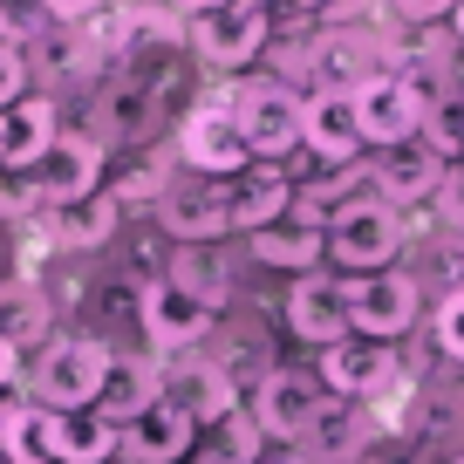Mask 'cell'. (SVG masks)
Instances as JSON below:
<instances>
[{
    "mask_svg": "<svg viewBox=\"0 0 464 464\" xmlns=\"http://www.w3.org/2000/svg\"><path fill=\"white\" fill-rule=\"evenodd\" d=\"M42 7H48V21H55V28H89V21L110 14V0H42Z\"/></svg>",
    "mask_w": 464,
    "mask_h": 464,
    "instance_id": "836d02e7",
    "label": "cell"
},
{
    "mask_svg": "<svg viewBox=\"0 0 464 464\" xmlns=\"http://www.w3.org/2000/svg\"><path fill=\"white\" fill-rule=\"evenodd\" d=\"M450 171H458V158H444L430 137H410V144L376 150V164H369V191L390 198L396 212H430V205L444 198Z\"/></svg>",
    "mask_w": 464,
    "mask_h": 464,
    "instance_id": "30bf717a",
    "label": "cell"
},
{
    "mask_svg": "<svg viewBox=\"0 0 464 464\" xmlns=\"http://www.w3.org/2000/svg\"><path fill=\"white\" fill-rule=\"evenodd\" d=\"M450 464H464V450H450Z\"/></svg>",
    "mask_w": 464,
    "mask_h": 464,
    "instance_id": "60d3db41",
    "label": "cell"
},
{
    "mask_svg": "<svg viewBox=\"0 0 464 464\" xmlns=\"http://www.w3.org/2000/svg\"><path fill=\"white\" fill-rule=\"evenodd\" d=\"M28 75H34L28 48H21V42H0V110H14V102L28 96Z\"/></svg>",
    "mask_w": 464,
    "mask_h": 464,
    "instance_id": "4dcf8cb0",
    "label": "cell"
},
{
    "mask_svg": "<svg viewBox=\"0 0 464 464\" xmlns=\"http://www.w3.org/2000/svg\"><path fill=\"white\" fill-rule=\"evenodd\" d=\"M137 334H144L150 355H191L218 334V307H205L198 294H185L178 280H144V301H137Z\"/></svg>",
    "mask_w": 464,
    "mask_h": 464,
    "instance_id": "9c48e42d",
    "label": "cell"
},
{
    "mask_svg": "<svg viewBox=\"0 0 464 464\" xmlns=\"http://www.w3.org/2000/svg\"><path fill=\"white\" fill-rule=\"evenodd\" d=\"M246 410H253V423L266 430V444H301V437L314 430V417L328 410V382H321L314 369L274 362L246 390Z\"/></svg>",
    "mask_w": 464,
    "mask_h": 464,
    "instance_id": "ba28073f",
    "label": "cell"
},
{
    "mask_svg": "<svg viewBox=\"0 0 464 464\" xmlns=\"http://www.w3.org/2000/svg\"><path fill=\"white\" fill-rule=\"evenodd\" d=\"M410 246V212H396L376 191H355L348 205L328 212V266L334 274H382V266H403Z\"/></svg>",
    "mask_w": 464,
    "mask_h": 464,
    "instance_id": "7a4b0ae2",
    "label": "cell"
},
{
    "mask_svg": "<svg viewBox=\"0 0 464 464\" xmlns=\"http://www.w3.org/2000/svg\"><path fill=\"white\" fill-rule=\"evenodd\" d=\"M348 294V328L369 342H403L423 321V280L417 266H382V274H342Z\"/></svg>",
    "mask_w": 464,
    "mask_h": 464,
    "instance_id": "52a82bcc",
    "label": "cell"
},
{
    "mask_svg": "<svg viewBox=\"0 0 464 464\" xmlns=\"http://www.w3.org/2000/svg\"><path fill=\"white\" fill-rule=\"evenodd\" d=\"M198 430H205V423L191 417L185 403L158 396L144 417L123 423V464H191V450H198Z\"/></svg>",
    "mask_w": 464,
    "mask_h": 464,
    "instance_id": "e0dca14e",
    "label": "cell"
},
{
    "mask_svg": "<svg viewBox=\"0 0 464 464\" xmlns=\"http://www.w3.org/2000/svg\"><path fill=\"white\" fill-rule=\"evenodd\" d=\"M301 89L280 75H232L226 110L239 116V130L253 144V164H287L301 150Z\"/></svg>",
    "mask_w": 464,
    "mask_h": 464,
    "instance_id": "3957f363",
    "label": "cell"
},
{
    "mask_svg": "<svg viewBox=\"0 0 464 464\" xmlns=\"http://www.w3.org/2000/svg\"><path fill=\"white\" fill-rule=\"evenodd\" d=\"M164 396L185 403L198 423H218V417H232V410L246 403V382L232 376L218 355L191 348V355H164Z\"/></svg>",
    "mask_w": 464,
    "mask_h": 464,
    "instance_id": "9a60e30c",
    "label": "cell"
},
{
    "mask_svg": "<svg viewBox=\"0 0 464 464\" xmlns=\"http://www.w3.org/2000/svg\"><path fill=\"white\" fill-rule=\"evenodd\" d=\"M294 212V164H246L232 178V232H260Z\"/></svg>",
    "mask_w": 464,
    "mask_h": 464,
    "instance_id": "cb8c5ba5",
    "label": "cell"
},
{
    "mask_svg": "<svg viewBox=\"0 0 464 464\" xmlns=\"http://www.w3.org/2000/svg\"><path fill=\"white\" fill-rule=\"evenodd\" d=\"M246 253H253V266H266V274H287V280L321 274V266H328V226H314V218L287 212V218H274V226L246 232Z\"/></svg>",
    "mask_w": 464,
    "mask_h": 464,
    "instance_id": "ffe728a7",
    "label": "cell"
},
{
    "mask_svg": "<svg viewBox=\"0 0 464 464\" xmlns=\"http://www.w3.org/2000/svg\"><path fill=\"white\" fill-rule=\"evenodd\" d=\"M0 123H7V171H34V164L55 150V137H62V110H55V96H21L14 110H0Z\"/></svg>",
    "mask_w": 464,
    "mask_h": 464,
    "instance_id": "484cf974",
    "label": "cell"
},
{
    "mask_svg": "<svg viewBox=\"0 0 464 464\" xmlns=\"http://www.w3.org/2000/svg\"><path fill=\"white\" fill-rule=\"evenodd\" d=\"M158 396H164V355H150V348H116V369H110V382H102L96 410L110 423H130V417H144Z\"/></svg>",
    "mask_w": 464,
    "mask_h": 464,
    "instance_id": "603a6c76",
    "label": "cell"
},
{
    "mask_svg": "<svg viewBox=\"0 0 464 464\" xmlns=\"http://www.w3.org/2000/svg\"><path fill=\"white\" fill-rule=\"evenodd\" d=\"M355 116H362V144L369 150H390V144L423 137V123H430L437 110L410 89V75L382 69V75H369V82L355 89Z\"/></svg>",
    "mask_w": 464,
    "mask_h": 464,
    "instance_id": "5bb4252c",
    "label": "cell"
},
{
    "mask_svg": "<svg viewBox=\"0 0 464 464\" xmlns=\"http://www.w3.org/2000/svg\"><path fill=\"white\" fill-rule=\"evenodd\" d=\"M178 164L198 171V178H226V185L253 164V144H246V130H239V116L226 110V96L185 110V123H178Z\"/></svg>",
    "mask_w": 464,
    "mask_h": 464,
    "instance_id": "8fae6325",
    "label": "cell"
},
{
    "mask_svg": "<svg viewBox=\"0 0 464 464\" xmlns=\"http://www.w3.org/2000/svg\"><path fill=\"white\" fill-rule=\"evenodd\" d=\"M280 328H287V342H301L307 355H321V348H334L348 328V294H342V274L334 266H321V274H301L287 280V301H280Z\"/></svg>",
    "mask_w": 464,
    "mask_h": 464,
    "instance_id": "4fadbf2b",
    "label": "cell"
},
{
    "mask_svg": "<svg viewBox=\"0 0 464 464\" xmlns=\"http://www.w3.org/2000/svg\"><path fill=\"white\" fill-rule=\"evenodd\" d=\"M0 171H7V123H0Z\"/></svg>",
    "mask_w": 464,
    "mask_h": 464,
    "instance_id": "ab89813d",
    "label": "cell"
},
{
    "mask_svg": "<svg viewBox=\"0 0 464 464\" xmlns=\"http://www.w3.org/2000/svg\"><path fill=\"white\" fill-rule=\"evenodd\" d=\"M260 21L274 28V42H294V34H314V0H253Z\"/></svg>",
    "mask_w": 464,
    "mask_h": 464,
    "instance_id": "f546056e",
    "label": "cell"
},
{
    "mask_svg": "<svg viewBox=\"0 0 464 464\" xmlns=\"http://www.w3.org/2000/svg\"><path fill=\"white\" fill-rule=\"evenodd\" d=\"M158 274H164V280H178L185 294H198V301H205V307H218V314H226L232 294H239V266L226 260V246H171Z\"/></svg>",
    "mask_w": 464,
    "mask_h": 464,
    "instance_id": "d4e9b609",
    "label": "cell"
},
{
    "mask_svg": "<svg viewBox=\"0 0 464 464\" xmlns=\"http://www.w3.org/2000/svg\"><path fill=\"white\" fill-rule=\"evenodd\" d=\"M301 150L307 164H348L362 158V116H355V89H307L301 102Z\"/></svg>",
    "mask_w": 464,
    "mask_h": 464,
    "instance_id": "2e32d148",
    "label": "cell"
},
{
    "mask_svg": "<svg viewBox=\"0 0 464 464\" xmlns=\"http://www.w3.org/2000/svg\"><path fill=\"white\" fill-rule=\"evenodd\" d=\"M164 123V89L150 75H116L96 96V137L102 144H150Z\"/></svg>",
    "mask_w": 464,
    "mask_h": 464,
    "instance_id": "ac0fdd59",
    "label": "cell"
},
{
    "mask_svg": "<svg viewBox=\"0 0 464 464\" xmlns=\"http://www.w3.org/2000/svg\"><path fill=\"white\" fill-rule=\"evenodd\" d=\"M48 458L55 464H116L123 458V423L102 410H48Z\"/></svg>",
    "mask_w": 464,
    "mask_h": 464,
    "instance_id": "7402d4cb",
    "label": "cell"
},
{
    "mask_svg": "<svg viewBox=\"0 0 464 464\" xmlns=\"http://www.w3.org/2000/svg\"><path fill=\"white\" fill-rule=\"evenodd\" d=\"M21 376H28V348L0 334V403H7V396H21Z\"/></svg>",
    "mask_w": 464,
    "mask_h": 464,
    "instance_id": "e575fe53",
    "label": "cell"
},
{
    "mask_svg": "<svg viewBox=\"0 0 464 464\" xmlns=\"http://www.w3.org/2000/svg\"><path fill=\"white\" fill-rule=\"evenodd\" d=\"M0 464H7V458H0Z\"/></svg>",
    "mask_w": 464,
    "mask_h": 464,
    "instance_id": "b9f144b4",
    "label": "cell"
},
{
    "mask_svg": "<svg viewBox=\"0 0 464 464\" xmlns=\"http://www.w3.org/2000/svg\"><path fill=\"white\" fill-rule=\"evenodd\" d=\"M266 42H274V28L260 21L253 0H218V7H205V14L185 21V55L198 62L205 75H246L253 62L266 55Z\"/></svg>",
    "mask_w": 464,
    "mask_h": 464,
    "instance_id": "8992f818",
    "label": "cell"
},
{
    "mask_svg": "<svg viewBox=\"0 0 464 464\" xmlns=\"http://www.w3.org/2000/svg\"><path fill=\"white\" fill-rule=\"evenodd\" d=\"M28 185H34V198H42V212L75 205V198H96V191L110 185V144H102L96 130H62L55 150L28 171Z\"/></svg>",
    "mask_w": 464,
    "mask_h": 464,
    "instance_id": "7c38bea8",
    "label": "cell"
},
{
    "mask_svg": "<svg viewBox=\"0 0 464 464\" xmlns=\"http://www.w3.org/2000/svg\"><path fill=\"white\" fill-rule=\"evenodd\" d=\"M382 0H314V28H369Z\"/></svg>",
    "mask_w": 464,
    "mask_h": 464,
    "instance_id": "1f68e13d",
    "label": "cell"
},
{
    "mask_svg": "<svg viewBox=\"0 0 464 464\" xmlns=\"http://www.w3.org/2000/svg\"><path fill=\"white\" fill-rule=\"evenodd\" d=\"M110 369H116V342H110V334H96V328L48 334V342L28 355L21 396H28V403H42V410H96Z\"/></svg>",
    "mask_w": 464,
    "mask_h": 464,
    "instance_id": "6da1fadb",
    "label": "cell"
},
{
    "mask_svg": "<svg viewBox=\"0 0 464 464\" xmlns=\"http://www.w3.org/2000/svg\"><path fill=\"white\" fill-rule=\"evenodd\" d=\"M396 21H410V28H437V21H450V7L458 0H382Z\"/></svg>",
    "mask_w": 464,
    "mask_h": 464,
    "instance_id": "d6a6232c",
    "label": "cell"
},
{
    "mask_svg": "<svg viewBox=\"0 0 464 464\" xmlns=\"http://www.w3.org/2000/svg\"><path fill=\"white\" fill-rule=\"evenodd\" d=\"M348 464H396L390 450H369V458H348Z\"/></svg>",
    "mask_w": 464,
    "mask_h": 464,
    "instance_id": "74e56055",
    "label": "cell"
},
{
    "mask_svg": "<svg viewBox=\"0 0 464 464\" xmlns=\"http://www.w3.org/2000/svg\"><path fill=\"white\" fill-rule=\"evenodd\" d=\"M266 430L253 423V410L239 403L232 417H218V423H205L198 430V450H191V464H260L266 458Z\"/></svg>",
    "mask_w": 464,
    "mask_h": 464,
    "instance_id": "4316f807",
    "label": "cell"
},
{
    "mask_svg": "<svg viewBox=\"0 0 464 464\" xmlns=\"http://www.w3.org/2000/svg\"><path fill=\"white\" fill-rule=\"evenodd\" d=\"M48 28H55V21H48V7H42V0H0V42L34 48Z\"/></svg>",
    "mask_w": 464,
    "mask_h": 464,
    "instance_id": "83f0119b",
    "label": "cell"
},
{
    "mask_svg": "<svg viewBox=\"0 0 464 464\" xmlns=\"http://www.w3.org/2000/svg\"><path fill=\"white\" fill-rule=\"evenodd\" d=\"M430 342H437V355H444V362L464 369V294H450V301L430 307Z\"/></svg>",
    "mask_w": 464,
    "mask_h": 464,
    "instance_id": "f1b7e54d",
    "label": "cell"
},
{
    "mask_svg": "<svg viewBox=\"0 0 464 464\" xmlns=\"http://www.w3.org/2000/svg\"><path fill=\"white\" fill-rule=\"evenodd\" d=\"M42 226H48V246L55 253H96V246H110L116 232H123V198L102 185L96 198H75V205L42 212Z\"/></svg>",
    "mask_w": 464,
    "mask_h": 464,
    "instance_id": "44dd1931",
    "label": "cell"
},
{
    "mask_svg": "<svg viewBox=\"0 0 464 464\" xmlns=\"http://www.w3.org/2000/svg\"><path fill=\"white\" fill-rule=\"evenodd\" d=\"M450 34H458V42H464V0H458V7H450Z\"/></svg>",
    "mask_w": 464,
    "mask_h": 464,
    "instance_id": "8d00e7d4",
    "label": "cell"
},
{
    "mask_svg": "<svg viewBox=\"0 0 464 464\" xmlns=\"http://www.w3.org/2000/svg\"><path fill=\"white\" fill-rule=\"evenodd\" d=\"M314 376L328 382V396H348V403H390V396L410 390V362L403 342H369V334H342L334 348L314 355Z\"/></svg>",
    "mask_w": 464,
    "mask_h": 464,
    "instance_id": "277c9868",
    "label": "cell"
},
{
    "mask_svg": "<svg viewBox=\"0 0 464 464\" xmlns=\"http://www.w3.org/2000/svg\"><path fill=\"white\" fill-rule=\"evenodd\" d=\"M260 464H314V458H307V450L301 444H274V450H266V458Z\"/></svg>",
    "mask_w": 464,
    "mask_h": 464,
    "instance_id": "d590c367",
    "label": "cell"
},
{
    "mask_svg": "<svg viewBox=\"0 0 464 464\" xmlns=\"http://www.w3.org/2000/svg\"><path fill=\"white\" fill-rule=\"evenodd\" d=\"M458 171H464V116H458Z\"/></svg>",
    "mask_w": 464,
    "mask_h": 464,
    "instance_id": "f35d334b",
    "label": "cell"
},
{
    "mask_svg": "<svg viewBox=\"0 0 464 464\" xmlns=\"http://www.w3.org/2000/svg\"><path fill=\"white\" fill-rule=\"evenodd\" d=\"M382 444V410L376 403H348V396H328V410L314 417V430L301 437V450L314 464H348V458H369Z\"/></svg>",
    "mask_w": 464,
    "mask_h": 464,
    "instance_id": "d6986e66",
    "label": "cell"
},
{
    "mask_svg": "<svg viewBox=\"0 0 464 464\" xmlns=\"http://www.w3.org/2000/svg\"><path fill=\"white\" fill-rule=\"evenodd\" d=\"M150 218L171 246H226L232 239V185L226 178H198V171H178L158 185L150 198Z\"/></svg>",
    "mask_w": 464,
    "mask_h": 464,
    "instance_id": "5b68a950",
    "label": "cell"
}]
</instances>
